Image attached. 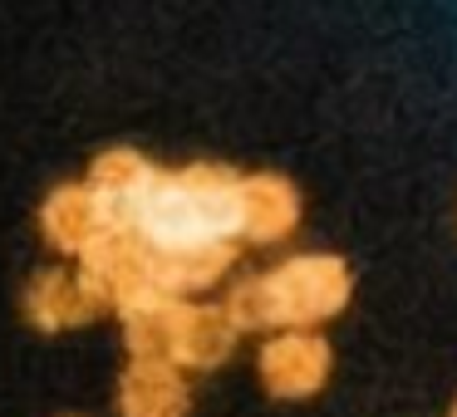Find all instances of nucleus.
Instances as JSON below:
<instances>
[{
  "instance_id": "nucleus-1",
  "label": "nucleus",
  "mask_w": 457,
  "mask_h": 417,
  "mask_svg": "<svg viewBox=\"0 0 457 417\" xmlns=\"http://www.w3.org/2000/svg\"><path fill=\"white\" fill-rule=\"evenodd\" d=\"M241 177L217 162L178 172H153L133 211L119 221L153 250H192V246H231L241 236Z\"/></svg>"
},
{
  "instance_id": "nucleus-2",
  "label": "nucleus",
  "mask_w": 457,
  "mask_h": 417,
  "mask_svg": "<svg viewBox=\"0 0 457 417\" xmlns=\"http://www.w3.org/2000/svg\"><path fill=\"white\" fill-rule=\"evenodd\" d=\"M349 290L354 275L339 256L325 250H310V256H290L280 266H270L266 275H251L241 285L227 290L221 299V315L231 319L237 334L251 329H320L349 305Z\"/></svg>"
},
{
  "instance_id": "nucleus-3",
  "label": "nucleus",
  "mask_w": 457,
  "mask_h": 417,
  "mask_svg": "<svg viewBox=\"0 0 457 417\" xmlns=\"http://www.w3.org/2000/svg\"><path fill=\"white\" fill-rule=\"evenodd\" d=\"M329 368H335V354L315 329H280L256 354L261 388L280 403H305V397L325 393Z\"/></svg>"
},
{
  "instance_id": "nucleus-4",
  "label": "nucleus",
  "mask_w": 457,
  "mask_h": 417,
  "mask_svg": "<svg viewBox=\"0 0 457 417\" xmlns=\"http://www.w3.org/2000/svg\"><path fill=\"white\" fill-rule=\"evenodd\" d=\"M192 388L182 368L158 358H129L119 373V417H187Z\"/></svg>"
},
{
  "instance_id": "nucleus-5",
  "label": "nucleus",
  "mask_w": 457,
  "mask_h": 417,
  "mask_svg": "<svg viewBox=\"0 0 457 417\" xmlns=\"http://www.w3.org/2000/svg\"><path fill=\"white\" fill-rule=\"evenodd\" d=\"M109 226H113L109 211L99 207V197H94L84 182H70V187L50 192V201H45V211H40L45 241H50L54 250H64V256H74V260H79Z\"/></svg>"
},
{
  "instance_id": "nucleus-6",
  "label": "nucleus",
  "mask_w": 457,
  "mask_h": 417,
  "mask_svg": "<svg viewBox=\"0 0 457 417\" xmlns=\"http://www.w3.org/2000/svg\"><path fill=\"white\" fill-rule=\"evenodd\" d=\"M104 309L94 305V295L79 285L74 270H40L25 290V319L45 334H64V329H79L89 319H99Z\"/></svg>"
},
{
  "instance_id": "nucleus-7",
  "label": "nucleus",
  "mask_w": 457,
  "mask_h": 417,
  "mask_svg": "<svg viewBox=\"0 0 457 417\" xmlns=\"http://www.w3.org/2000/svg\"><path fill=\"white\" fill-rule=\"evenodd\" d=\"M237 197H241V236L246 241L266 246V241H280L295 231L300 197L286 177H276V172H251V177H241Z\"/></svg>"
},
{
  "instance_id": "nucleus-8",
  "label": "nucleus",
  "mask_w": 457,
  "mask_h": 417,
  "mask_svg": "<svg viewBox=\"0 0 457 417\" xmlns=\"http://www.w3.org/2000/svg\"><path fill=\"white\" fill-rule=\"evenodd\" d=\"M187 309H192V299H168V295L123 309V348H129V358H158V364H172V358H178L182 324H187Z\"/></svg>"
},
{
  "instance_id": "nucleus-9",
  "label": "nucleus",
  "mask_w": 457,
  "mask_h": 417,
  "mask_svg": "<svg viewBox=\"0 0 457 417\" xmlns=\"http://www.w3.org/2000/svg\"><path fill=\"white\" fill-rule=\"evenodd\" d=\"M153 162L148 158H138V152H129V148H113V152H104L99 162H94V172H89V182L84 187L99 197V207L109 211V221L119 226L123 217L133 211V201L143 197V187L153 182Z\"/></svg>"
},
{
  "instance_id": "nucleus-10",
  "label": "nucleus",
  "mask_w": 457,
  "mask_h": 417,
  "mask_svg": "<svg viewBox=\"0 0 457 417\" xmlns=\"http://www.w3.org/2000/svg\"><path fill=\"white\" fill-rule=\"evenodd\" d=\"M237 339L241 334L231 329V319L221 315V305H192L172 364H178L182 373H187V368H217V364H227V354L237 348Z\"/></svg>"
},
{
  "instance_id": "nucleus-11",
  "label": "nucleus",
  "mask_w": 457,
  "mask_h": 417,
  "mask_svg": "<svg viewBox=\"0 0 457 417\" xmlns=\"http://www.w3.org/2000/svg\"><path fill=\"white\" fill-rule=\"evenodd\" d=\"M453 417H457V407H453Z\"/></svg>"
}]
</instances>
